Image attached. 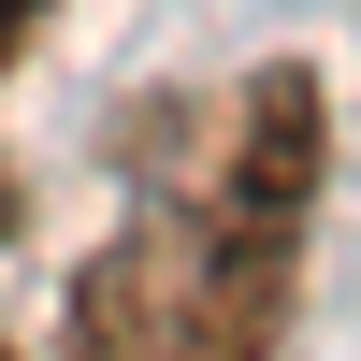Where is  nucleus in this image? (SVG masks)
Returning a JSON list of instances; mask_svg holds the SVG:
<instances>
[{
	"mask_svg": "<svg viewBox=\"0 0 361 361\" xmlns=\"http://www.w3.org/2000/svg\"><path fill=\"white\" fill-rule=\"evenodd\" d=\"M289 275L304 231H260L188 188L73 275V361H289Z\"/></svg>",
	"mask_w": 361,
	"mask_h": 361,
	"instance_id": "obj_1",
	"label": "nucleus"
},
{
	"mask_svg": "<svg viewBox=\"0 0 361 361\" xmlns=\"http://www.w3.org/2000/svg\"><path fill=\"white\" fill-rule=\"evenodd\" d=\"M44 15H58V0H0V73L29 58V29H44Z\"/></svg>",
	"mask_w": 361,
	"mask_h": 361,
	"instance_id": "obj_2",
	"label": "nucleus"
},
{
	"mask_svg": "<svg viewBox=\"0 0 361 361\" xmlns=\"http://www.w3.org/2000/svg\"><path fill=\"white\" fill-rule=\"evenodd\" d=\"M0 231H15V188H0Z\"/></svg>",
	"mask_w": 361,
	"mask_h": 361,
	"instance_id": "obj_3",
	"label": "nucleus"
},
{
	"mask_svg": "<svg viewBox=\"0 0 361 361\" xmlns=\"http://www.w3.org/2000/svg\"><path fill=\"white\" fill-rule=\"evenodd\" d=\"M0 361H15V347H0Z\"/></svg>",
	"mask_w": 361,
	"mask_h": 361,
	"instance_id": "obj_4",
	"label": "nucleus"
}]
</instances>
